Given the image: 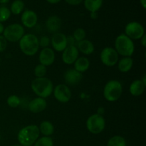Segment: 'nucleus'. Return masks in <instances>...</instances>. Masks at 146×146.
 I'll list each match as a JSON object with an SVG mask.
<instances>
[{"instance_id":"obj_6","label":"nucleus","mask_w":146,"mask_h":146,"mask_svg":"<svg viewBox=\"0 0 146 146\" xmlns=\"http://www.w3.org/2000/svg\"><path fill=\"white\" fill-rule=\"evenodd\" d=\"M24 34H25L24 27L21 24L15 23V24H9L5 27L2 35L7 41L14 43L19 41Z\"/></svg>"},{"instance_id":"obj_35","label":"nucleus","mask_w":146,"mask_h":146,"mask_svg":"<svg viewBox=\"0 0 146 146\" xmlns=\"http://www.w3.org/2000/svg\"><path fill=\"white\" fill-rule=\"evenodd\" d=\"M140 40H141V45L143 46V48H145L146 47V35H145V34H144L142 37H141V38Z\"/></svg>"},{"instance_id":"obj_14","label":"nucleus","mask_w":146,"mask_h":146,"mask_svg":"<svg viewBox=\"0 0 146 146\" xmlns=\"http://www.w3.org/2000/svg\"><path fill=\"white\" fill-rule=\"evenodd\" d=\"M56 59L55 51L50 47L42 48L40 51L38 55V61L40 64L45 66H49L52 65Z\"/></svg>"},{"instance_id":"obj_24","label":"nucleus","mask_w":146,"mask_h":146,"mask_svg":"<svg viewBox=\"0 0 146 146\" xmlns=\"http://www.w3.org/2000/svg\"><path fill=\"white\" fill-rule=\"evenodd\" d=\"M25 4L22 0H14L10 7V11L14 15H19L24 11Z\"/></svg>"},{"instance_id":"obj_1","label":"nucleus","mask_w":146,"mask_h":146,"mask_svg":"<svg viewBox=\"0 0 146 146\" xmlns=\"http://www.w3.org/2000/svg\"><path fill=\"white\" fill-rule=\"evenodd\" d=\"M31 88L37 96L46 99L53 94L54 86L51 80L45 76L34 78L31 81Z\"/></svg>"},{"instance_id":"obj_37","label":"nucleus","mask_w":146,"mask_h":146,"mask_svg":"<svg viewBox=\"0 0 146 146\" xmlns=\"http://www.w3.org/2000/svg\"><path fill=\"white\" fill-rule=\"evenodd\" d=\"M4 26L2 23H0V35H2L4 31Z\"/></svg>"},{"instance_id":"obj_9","label":"nucleus","mask_w":146,"mask_h":146,"mask_svg":"<svg viewBox=\"0 0 146 146\" xmlns=\"http://www.w3.org/2000/svg\"><path fill=\"white\" fill-rule=\"evenodd\" d=\"M125 34L131 39L140 40L145 34L144 27L138 21H131L125 27Z\"/></svg>"},{"instance_id":"obj_38","label":"nucleus","mask_w":146,"mask_h":146,"mask_svg":"<svg viewBox=\"0 0 146 146\" xmlns=\"http://www.w3.org/2000/svg\"><path fill=\"white\" fill-rule=\"evenodd\" d=\"M140 2H141V4L143 8L144 9H146V0H140Z\"/></svg>"},{"instance_id":"obj_31","label":"nucleus","mask_w":146,"mask_h":146,"mask_svg":"<svg viewBox=\"0 0 146 146\" xmlns=\"http://www.w3.org/2000/svg\"><path fill=\"white\" fill-rule=\"evenodd\" d=\"M38 44H39V47H41L42 48H47L51 44V38L48 36H43L38 38Z\"/></svg>"},{"instance_id":"obj_27","label":"nucleus","mask_w":146,"mask_h":146,"mask_svg":"<svg viewBox=\"0 0 146 146\" xmlns=\"http://www.w3.org/2000/svg\"><path fill=\"white\" fill-rule=\"evenodd\" d=\"M34 146H54V141L51 137L43 136L34 143Z\"/></svg>"},{"instance_id":"obj_8","label":"nucleus","mask_w":146,"mask_h":146,"mask_svg":"<svg viewBox=\"0 0 146 146\" xmlns=\"http://www.w3.org/2000/svg\"><path fill=\"white\" fill-rule=\"evenodd\" d=\"M100 59L104 65L112 67L116 65L119 60V55L112 47H106L100 54Z\"/></svg>"},{"instance_id":"obj_36","label":"nucleus","mask_w":146,"mask_h":146,"mask_svg":"<svg viewBox=\"0 0 146 146\" xmlns=\"http://www.w3.org/2000/svg\"><path fill=\"white\" fill-rule=\"evenodd\" d=\"M61 0H46L47 2H48L49 4H56L58 3H59Z\"/></svg>"},{"instance_id":"obj_10","label":"nucleus","mask_w":146,"mask_h":146,"mask_svg":"<svg viewBox=\"0 0 146 146\" xmlns=\"http://www.w3.org/2000/svg\"><path fill=\"white\" fill-rule=\"evenodd\" d=\"M54 98L61 104H66L71 100L72 93L66 84H58L53 91Z\"/></svg>"},{"instance_id":"obj_3","label":"nucleus","mask_w":146,"mask_h":146,"mask_svg":"<svg viewBox=\"0 0 146 146\" xmlns=\"http://www.w3.org/2000/svg\"><path fill=\"white\" fill-rule=\"evenodd\" d=\"M21 52L28 56L36 55L39 49L38 38L34 34H25L19 41Z\"/></svg>"},{"instance_id":"obj_16","label":"nucleus","mask_w":146,"mask_h":146,"mask_svg":"<svg viewBox=\"0 0 146 146\" xmlns=\"http://www.w3.org/2000/svg\"><path fill=\"white\" fill-rule=\"evenodd\" d=\"M64 78L66 84L70 86H75L79 84L83 79V74L74 68H71L64 73Z\"/></svg>"},{"instance_id":"obj_4","label":"nucleus","mask_w":146,"mask_h":146,"mask_svg":"<svg viewBox=\"0 0 146 146\" xmlns=\"http://www.w3.org/2000/svg\"><path fill=\"white\" fill-rule=\"evenodd\" d=\"M115 50L118 55L123 57H131L135 52L133 41L125 34H121L116 37L114 42Z\"/></svg>"},{"instance_id":"obj_19","label":"nucleus","mask_w":146,"mask_h":146,"mask_svg":"<svg viewBox=\"0 0 146 146\" xmlns=\"http://www.w3.org/2000/svg\"><path fill=\"white\" fill-rule=\"evenodd\" d=\"M145 87L141 79L134 80L129 86V92L133 96H140L144 93Z\"/></svg>"},{"instance_id":"obj_20","label":"nucleus","mask_w":146,"mask_h":146,"mask_svg":"<svg viewBox=\"0 0 146 146\" xmlns=\"http://www.w3.org/2000/svg\"><path fill=\"white\" fill-rule=\"evenodd\" d=\"M74 69L83 74V73L86 72V71L89 69L90 61L87 57L80 56L74 62Z\"/></svg>"},{"instance_id":"obj_28","label":"nucleus","mask_w":146,"mask_h":146,"mask_svg":"<svg viewBox=\"0 0 146 146\" xmlns=\"http://www.w3.org/2000/svg\"><path fill=\"white\" fill-rule=\"evenodd\" d=\"M47 73V68L45 66L42 65V64H39L36 65L34 68V74L36 78H43L45 77Z\"/></svg>"},{"instance_id":"obj_34","label":"nucleus","mask_w":146,"mask_h":146,"mask_svg":"<svg viewBox=\"0 0 146 146\" xmlns=\"http://www.w3.org/2000/svg\"><path fill=\"white\" fill-rule=\"evenodd\" d=\"M67 44L68 46H76L77 42L72 36H67Z\"/></svg>"},{"instance_id":"obj_30","label":"nucleus","mask_w":146,"mask_h":146,"mask_svg":"<svg viewBox=\"0 0 146 146\" xmlns=\"http://www.w3.org/2000/svg\"><path fill=\"white\" fill-rule=\"evenodd\" d=\"M11 11L7 7H0V23L7 21L11 17Z\"/></svg>"},{"instance_id":"obj_23","label":"nucleus","mask_w":146,"mask_h":146,"mask_svg":"<svg viewBox=\"0 0 146 146\" xmlns=\"http://www.w3.org/2000/svg\"><path fill=\"white\" fill-rule=\"evenodd\" d=\"M103 5V0H84V7L89 12H97Z\"/></svg>"},{"instance_id":"obj_41","label":"nucleus","mask_w":146,"mask_h":146,"mask_svg":"<svg viewBox=\"0 0 146 146\" xmlns=\"http://www.w3.org/2000/svg\"><path fill=\"white\" fill-rule=\"evenodd\" d=\"M9 1L10 0H0V3H1V4H7V3H8Z\"/></svg>"},{"instance_id":"obj_18","label":"nucleus","mask_w":146,"mask_h":146,"mask_svg":"<svg viewBox=\"0 0 146 146\" xmlns=\"http://www.w3.org/2000/svg\"><path fill=\"white\" fill-rule=\"evenodd\" d=\"M76 47L79 52L86 56L91 55L95 51L94 44L88 39H84L77 43Z\"/></svg>"},{"instance_id":"obj_25","label":"nucleus","mask_w":146,"mask_h":146,"mask_svg":"<svg viewBox=\"0 0 146 146\" xmlns=\"http://www.w3.org/2000/svg\"><path fill=\"white\" fill-rule=\"evenodd\" d=\"M106 146H126V141L121 135H114L108 140Z\"/></svg>"},{"instance_id":"obj_21","label":"nucleus","mask_w":146,"mask_h":146,"mask_svg":"<svg viewBox=\"0 0 146 146\" xmlns=\"http://www.w3.org/2000/svg\"><path fill=\"white\" fill-rule=\"evenodd\" d=\"M118 69L121 73H127L131 70L133 66V59L131 57H123L118 60Z\"/></svg>"},{"instance_id":"obj_2","label":"nucleus","mask_w":146,"mask_h":146,"mask_svg":"<svg viewBox=\"0 0 146 146\" xmlns=\"http://www.w3.org/2000/svg\"><path fill=\"white\" fill-rule=\"evenodd\" d=\"M40 131L36 125H28L19 130L17 139L22 146H31L38 139Z\"/></svg>"},{"instance_id":"obj_32","label":"nucleus","mask_w":146,"mask_h":146,"mask_svg":"<svg viewBox=\"0 0 146 146\" xmlns=\"http://www.w3.org/2000/svg\"><path fill=\"white\" fill-rule=\"evenodd\" d=\"M7 43L8 41H7L3 35H0V53L4 52L7 47Z\"/></svg>"},{"instance_id":"obj_13","label":"nucleus","mask_w":146,"mask_h":146,"mask_svg":"<svg viewBox=\"0 0 146 146\" xmlns=\"http://www.w3.org/2000/svg\"><path fill=\"white\" fill-rule=\"evenodd\" d=\"M79 57V51L76 46H67L62 51V61L66 65H72Z\"/></svg>"},{"instance_id":"obj_22","label":"nucleus","mask_w":146,"mask_h":146,"mask_svg":"<svg viewBox=\"0 0 146 146\" xmlns=\"http://www.w3.org/2000/svg\"><path fill=\"white\" fill-rule=\"evenodd\" d=\"M40 133L42 134L44 136L50 137L54 133V125L51 122L48 121H44L40 123L38 126Z\"/></svg>"},{"instance_id":"obj_5","label":"nucleus","mask_w":146,"mask_h":146,"mask_svg":"<svg viewBox=\"0 0 146 146\" xmlns=\"http://www.w3.org/2000/svg\"><path fill=\"white\" fill-rule=\"evenodd\" d=\"M123 91V85L119 81L111 80L106 84L103 94L108 102H115L121 98Z\"/></svg>"},{"instance_id":"obj_7","label":"nucleus","mask_w":146,"mask_h":146,"mask_svg":"<svg viewBox=\"0 0 146 146\" xmlns=\"http://www.w3.org/2000/svg\"><path fill=\"white\" fill-rule=\"evenodd\" d=\"M86 128L92 134H99L106 128V120L103 115L98 113L90 115L87 119Z\"/></svg>"},{"instance_id":"obj_39","label":"nucleus","mask_w":146,"mask_h":146,"mask_svg":"<svg viewBox=\"0 0 146 146\" xmlns=\"http://www.w3.org/2000/svg\"><path fill=\"white\" fill-rule=\"evenodd\" d=\"M91 19H96L97 17H98V14H97V12H91Z\"/></svg>"},{"instance_id":"obj_42","label":"nucleus","mask_w":146,"mask_h":146,"mask_svg":"<svg viewBox=\"0 0 146 146\" xmlns=\"http://www.w3.org/2000/svg\"><path fill=\"white\" fill-rule=\"evenodd\" d=\"M13 146H22V145H13Z\"/></svg>"},{"instance_id":"obj_15","label":"nucleus","mask_w":146,"mask_h":146,"mask_svg":"<svg viewBox=\"0 0 146 146\" xmlns=\"http://www.w3.org/2000/svg\"><path fill=\"white\" fill-rule=\"evenodd\" d=\"M47 103L45 98L36 97L29 102L27 108L32 113H39L46 108Z\"/></svg>"},{"instance_id":"obj_33","label":"nucleus","mask_w":146,"mask_h":146,"mask_svg":"<svg viewBox=\"0 0 146 146\" xmlns=\"http://www.w3.org/2000/svg\"><path fill=\"white\" fill-rule=\"evenodd\" d=\"M83 1H84V0H65V1L67 4L72 6L79 5L80 4H81V3L83 2Z\"/></svg>"},{"instance_id":"obj_12","label":"nucleus","mask_w":146,"mask_h":146,"mask_svg":"<svg viewBox=\"0 0 146 146\" xmlns=\"http://www.w3.org/2000/svg\"><path fill=\"white\" fill-rule=\"evenodd\" d=\"M21 25L27 29H32L38 22V16L35 11L30 9L24 11L21 16Z\"/></svg>"},{"instance_id":"obj_29","label":"nucleus","mask_w":146,"mask_h":146,"mask_svg":"<svg viewBox=\"0 0 146 146\" xmlns=\"http://www.w3.org/2000/svg\"><path fill=\"white\" fill-rule=\"evenodd\" d=\"M72 36L74 37V39L76 40L77 43L79 41H82V40L86 39V32L85 30L82 28H77L75 31L73 33Z\"/></svg>"},{"instance_id":"obj_11","label":"nucleus","mask_w":146,"mask_h":146,"mask_svg":"<svg viewBox=\"0 0 146 146\" xmlns=\"http://www.w3.org/2000/svg\"><path fill=\"white\" fill-rule=\"evenodd\" d=\"M51 44L52 49L57 52H62L67 47V36L64 34L57 32L53 34L51 38Z\"/></svg>"},{"instance_id":"obj_26","label":"nucleus","mask_w":146,"mask_h":146,"mask_svg":"<svg viewBox=\"0 0 146 146\" xmlns=\"http://www.w3.org/2000/svg\"><path fill=\"white\" fill-rule=\"evenodd\" d=\"M21 99L17 95H10L7 99V104L9 107L13 108H17L21 105Z\"/></svg>"},{"instance_id":"obj_40","label":"nucleus","mask_w":146,"mask_h":146,"mask_svg":"<svg viewBox=\"0 0 146 146\" xmlns=\"http://www.w3.org/2000/svg\"><path fill=\"white\" fill-rule=\"evenodd\" d=\"M141 81L143 82V84L144 85L146 86V74H144V75L143 76L142 78H141Z\"/></svg>"},{"instance_id":"obj_17","label":"nucleus","mask_w":146,"mask_h":146,"mask_svg":"<svg viewBox=\"0 0 146 146\" xmlns=\"http://www.w3.org/2000/svg\"><path fill=\"white\" fill-rule=\"evenodd\" d=\"M62 21L60 17L56 15L50 16L46 19L45 23L46 30L51 34H56L59 32V30L61 27Z\"/></svg>"}]
</instances>
